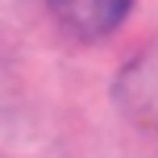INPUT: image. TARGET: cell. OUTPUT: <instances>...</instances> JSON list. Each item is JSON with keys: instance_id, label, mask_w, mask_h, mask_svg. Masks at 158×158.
Returning a JSON list of instances; mask_svg holds the SVG:
<instances>
[{"instance_id": "1", "label": "cell", "mask_w": 158, "mask_h": 158, "mask_svg": "<svg viewBox=\"0 0 158 158\" xmlns=\"http://www.w3.org/2000/svg\"><path fill=\"white\" fill-rule=\"evenodd\" d=\"M112 92H117V104L125 108V117L158 137V38H150L121 67Z\"/></svg>"}, {"instance_id": "2", "label": "cell", "mask_w": 158, "mask_h": 158, "mask_svg": "<svg viewBox=\"0 0 158 158\" xmlns=\"http://www.w3.org/2000/svg\"><path fill=\"white\" fill-rule=\"evenodd\" d=\"M50 8L58 25H63L71 38L79 42H100V38H112L121 25L129 21L137 0H42Z\"/></svg>"}]
</instances>
